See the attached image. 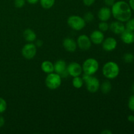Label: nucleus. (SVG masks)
Segmentation results:
<instances>
[{
	"label": "nucleus",
	"instance_id": "f257e3e1",
	"mask_svg": "<svg viewBox=\"0 0 134 134\" xmlns=\"http://www.w3.org/2000/svg\"><path fill=\"white\" fill-rule=\"evenodd\" d=\"M111 7V14L116 20L126 22L132 18V10L126 1H115Z\"/></svg>",
	"mask_w": 134,
	"mask_h": 134
},
{
	"label": "nucleus",
	"instance_id": "f03ea898",
	"mask_svg": "<svg viewBox=\"0 0 134 134\" xmlns=\"http://www.w3.org/2000/svg\"><path fill=\"white\" fill-rule=\"evenodd\" d=\"M120 68L116 62L110 61L105 63L102 68L103 76L108 79H114L119 76Z\"/></svg>",
	"mask_w": 134,
	"mask_h": 134
},
{
	"label": "nucleus",
	"instance_id": "7ed1b4c3",
	"mask_svg": "<svg viewBox=\"0 0 134 134\" xmlns=\"http://www.w3.org/2000/svg\"><path fill=\"white\" fill-rule=\"evenodd\" d=\"M82 79L86 85V89L90 93H96L100 87L99 81L95 77L92 75L84 74L82 76Z\"/></svg>",
	"mask_w": 134,
	"mask_h": 134
},
{
	"label": "nucleus",
	"instance_id": "20e7f679",
	"mask_svg": "<svg viewBox=\"0 0 134 134\" xmlns=\"http://www.w3.org/2000/svg\"><path fill=\"white\" fill-rule=\"evenodd\" d=\"M82 68L85 74L93 75L98 71L99 69V63L96 59L90 58L86 59L84 62Z\"/></svg>",
	"mask_w": 134,
	"mask_h": 134
},
{
	"label": "nucleus",
	"instance_id": "39448f33",
	"mask_svg": "<svg viewBox=\"0 0 134 134\" xmlns=\"http://www.w3.org/2000/svg\"><path fill=\"white\" fill-rule=\"evenodd\" d=\"M46 86L51 90L58 88L62 84V78L58 73H51L48 74L45 79Z\"/></svg>",
	"mask_w": 134,
	"mask_h": 134
},
{
	"label": "nucleus",
	"instance_id": "423d86ee",
	"mask_svg": "<svg viewBox=\"0 0 134 134\" xmlns=\"http://www.w3.org/2000/svg\"><path fill=\"white\" fill-rule=\"evenodd\" d=\"M68 24L69 27L76 31H81L86 26V22L80 16L72 15L68 18Z\"/></svg>",
	"mask_w": 134,
	"mask_h": 134
},
{
	"label": "nucleus",
	"instance_id": "0eeeda50",
	"mask_svg": "<svg viewBox=\"0 0 134 134\" xmlns=\"http://www.w3.org/2000/svg\"><path fill=\"white\" fill-rule=\"evenodd\" d=\"M37 53V47L32 43H28L25 44L22 49V54L24 58L30 60L34 58Z\"/></svg>",
	"mask_w": 134,
	"mask_h": 134
},
{
	"label": "nucleus",
	"instance_id": "6e6552de",
	"mask_svg": "<svg viewBox=\"0 0 134 134\" xmlns=\"http://www.w3.org/2000/svg\"><path fill=\"white\" fill-rule=\"evenodd\" d=\"M55 73H58L61 77V78H66L69 75L68 69H67V64L64 60H59L54 64Z\"/></svg>",
	"mask_w": 134,
	"mask_h": 134
},
{
	"label": "nucleus",
	"instance_id": "1a4fd4ad",
	"mask_svg": "<svg viewBox=\"0 0 134 134\" xmlns=\"http://www.w3.org/2000/svg\"><path fill=\"white\" fill-rule=\"evenodd\" d=\"M77 46L82 51H88L90 48L92 46V41L90 37L86 35H81L77 39Z\"/></svg>",
	"mask_w": 134,
	"mask_h": 134
},
{
	"label": "nucleus",
	"instance_id": "9d476101",
	"mask_svg": "<svg viewBox=\"0 0 134 134\" xmlns=\"http://www.w3.org/2000/svg\"><path fill=\"white\" fill-rule=\"evenodd\" d=\"M67 69H68L69 75L73 77L80 76L82 74V66L77 62L70 63L67 66Z\"/></svg>",
	"mask_w": 134,
	"mask_h": 134
},
{
	"label": "nucleus",
	"instance_id": "9b49d317",
	"mask_svg": "<svg viewBox=\"0 0 134 134\" xmlns=\"http://www.w3.org/2000/svg\"><path fill=\"white\" fill-rule=\"evenodd\" d=\"M102 48L106 52L113 51L117 47V41L114 37H107L102 42Z\"/></svg>",
	"mask_w": 134,
	"mask_h": 134
},
{
	"label": "nucleus",
	"instance_id": "f8f14e48",
	"mask_svg": "<svg viewBox=\"0 0 134 134\" xmlns=\"http://www.w3.org/2000/svg\"><path fill=\"white\" fill-rule=\"evenodd\" d=\"M109 28L113 33L116 35H120L126 30L125 25L120 21H115L110 24Z\"/></svg>",
	"mask_w": 134,
	"mask_h": 134
},
{
	"label": "nucleus",
	"instance_id": "ddd939ff",
	"mask_svg": "<svg viewBox=\"0 0 134 134\" xmlns=\"http://www.w3.org/2000/svg\"><path fill=\"white\" fill-rule=\"evenodd\" d=\"M120 38L122 41L127 44H130L134 43V31L126 29L121 34Z\"/></svg>",
	"mask_w": 134,
	"mask_h": 134
},
{
	"label": "nucleus",
	"instance_id": "4468645a",
	"mask_svg": "<svg viewBox=\"0 0 134 134\" xmlns=\"http://www.w3.org/2000/svg\"><path fill=\"white\" fill-rule=\"evenodd\" d=\"M111 14V9L108 7H103L98 11V16L101 21L107 22L110 19Z\"/></svg>",
	"mask_w": 134,
	"mask_h": 134
},
{
	"label": "nucleus",
	"instance_id": "2eb2a0df",
	"mask_svg": "<svg viewBox=\"0 0 134 134\" xmlns=\"http://www.w3.org/2000/svg\"><path fill=\"white\" fill-rule=\"evenodd\" d=\"M63 46L68 52H73L77 49V42L73 39L70 37H67L64 39V41H63Z\"/></svg>",
	"mask_w": 134,
	"mask_h": 134
},
{
	"label": "nucleus",
	"instance_id": "dca6fc26",
	"mask_svg": "<svg viewBox=\"0 0 134 134\" xmlns=\"http://www.w3.org/2000/svg\"><path fill=\"white\" fill-rule=\"evenodd\" d=\"M90 39L94 44H100L104 40V35L100 30H95L91 33Z\"/></svg>",
	"mask_w": 134,
	"mask_h": 134
},
{
	"label": "nucleus",
	"instance_id": "f3484780",
	"mask_svg": "<svg viewBox=\"0 0 134 134\" xmlns=\"http://www.w3.org/2000/svg\"><path fill=\"white\" fill-rule=\"evenodd\" d=\"M24 38L29 43H32L36 40L37 35L35 31L31 29H26L23 32Z\"/></svg>",
	"mask_w": 134,
	"mask_h": 134
},
{
	"label": "nucleus",
	"instance_id": "a211bd4d",
	"mask_svg": "<svg viewBox=\"0 0 134 134\" xmlns=\"http://www.w3.org/2000/svg\"><path fill=\"white\" fill-rule=\"evenodd\" d=\"M41 68L42 71L44 73H47V74L53 73L54 71V64L51 62L48 61V60H46V61L43 62L41 64Z\"/></svg>",
	"mask_w": 134,
	"mask_h": 134
},
{
	"label": "nucleus",
	"instance_id": "6ab92c4d",
	"mask_svg": "<svg viewBox=\"0 0 134 134\" xmlns=\"http://www.w3.org/2000/svg\"><path fill=\"white\" fill-rule=\"evenodd\" d=\"M99 88H100L101 91H102V92L103 94H109L111 92V88H112V85H111V83L109 81H104L101 85Z\"/></svg>",
	"mask_w": 134,
	"mask_h": 134
},
{
	"label": "nucleus",
	"instance_id": "aec40b11",
	"mask_svg": "<svg viewBox=\"0 0 134 134\" xmlns=\"http://www.w3.org/2000/svg\"><path fill=\"white\" fill-rule=\"evenodd\" d=\"M41 5L44 9H49L54 5L56 0H39Z\"/></svg>",
	"mask_w": 134,
	"mask_h": 134
},
{
	"label": "nucleus",
	"instance_id": "412c9836",
	"mask_svg": "<svg viewBox=\"0 0 134 134\" xmlns=\"http://www.w3.org/2000/svg\"><path fill=\"white\" fill-rule=\"evenodd\" d=\"M72 83H73V86H74L75 88L79 89L81 88L82 86V85H83L84 81L83 79H82V78L80 77L79 76H77V77H73Z\"/></svg>",
	"mask_w": 134,
	"mask_h": 134
},
{
	"label": "nucleus",
	"instance_id": "4be33fe9",
	"mask_svg": "<svg viewBox=\"0 0 134 134\" xmlns=\"http://www.w3.org/2000/svg\"><path fill=\"white\" fill-rule=\"evenodd\" d=\"M123 60L124 62L128 63V64L133 62L134 60V55L132 53L124 54L123 56Z\"/></svg>",
	"mask_w": 134,
	"mask_h": 134
},
{
	"label": "nucleus",
	"instance_id": "5701e85b",
	"mask_svg": "<svg viewBox=\"0 0 134 134\" xmlns=\"http://www.w3.org/2000/svg\"><path fill=\"white\" fill-rule=\"evenodd\" d=\"M98 27H99V30H100L102 32H105V31H107V30L109 28V26L108 24L107 23V22H103V21H101L100 23L98 25Z\"/></svg>",
	"mask_w": 134,
	"mask_h": 134
},
{
	"label": "nucleus",
	"instance_id": "b1692460",
	"mask_svg": "<svg viewBox=\"0 0 134 134\" xmlns=\"http://www.w3.org/2000/svg\"><path fill=\"white\" fill-rule=\"evenodd\" d=\"M126 22L125 25L126 29L134 31V18H131L130 19H129Z\"/></svg>",
	"mask_w": 134,
	"mask_h": 134
},
{
	"label": "nucleus",
	"instance_id": "393cba45",
	"mask_svg": "<svg viewBox=\"0 0 134 134\" xmlns=\"http://www.w3.org/2000/svg\"><path fill=\"white\" fill-rule=\"evenodd\" d=\"M7 102L3 98H0V113H3L5 112L7 109Z\"/></svg>",
	"mask_w": 134,
	"mask_h": 134
},
{
	"label": "nucleus",
	"instance_id": "a878e982",
	"mask_svg": "<svg viewBox=\"0 0 134 134\" xmlns=\"http://www.w3.org/2000/svg\"><path fill=\"white\" fill-rule=\"evenodd\" d=\"M83 18L86 22H92V21L94 20V14H93L91 12H87L86 13H85Z\"/></svg>",
	"mask_w": 134,
	"mask_h": 134
},
{
	"label": "nucleus",
	"instance_id": "bb28decb",
	"mask_svg": "<svg viewBox=\"0 0 134 134\" xmlns=\"http://www.w3.org/2000/svg\"><path fill=\"white\" fill-rule=\"evenodd\" d=\"M128 108L130 111H133L134 112V94L131 96L128 99Z\"/></svg>",
	"mask_w": 134,
	"mask_h": 134
},
{
	"label": "nucleus",
	"instance_id": "cd10ccee",
	"mask_svg": "<svg viewBox=\"0 0 134 134\" xmlns=\"http://www.w3.org/2000/svg\"><path fill=\"white\" fill-rule=\"evenodd\" d=\"M26 3V0H14V6L16 8L20 9L22 8L25 5Z\"/></svg>",
	"mask_w": 134,
	"mask_h": 134
},
{
	"label": "nucleus",
	"instance_id": "c85d7f7f",
	"mask_svg": "<svg viewBox=\"0 0 134 134\" xmlns=\"http://www.w3.org/2000/svg\"><path fill=\"white\" fill-rule=\"evenodd\" d=\"M96 0H82L84 5L87 7H90L94 3Z\"/></svg>",
	"mask_w": 134,
	"mask_h": 134
},
{
	"label": "nucleus",
	"instance_id": "c756f323",
	"mask_svg": "<svg viewBox=\"0 0 134 134\" xmlns=\"http://www.w3.org/2000/svg\"><path fill=\"white\" fill-rule=\"evenodd\" d=\"M104 3L107 7H112L115 3V0H104Z\"/></svg>",
	"mask_w": 134,
	"mask_h": 134
},
{
	"label": "nucleus",
	"instance_id": "7c9ffc66",
	"mask_svg": "<svg viewBox=\"0 0 134 134\" xmlns=\"http://www.w3.org/2000/svg\"><path fill=\"white\" fill-rule=\"evenodd\" d=\"M35 46L37 47H42V45L43 44V42L42 41V40H40V39H39V40H37L36 42H35Z\"/></svg>",
	"mask_w": 134,
	"mask_h": 134
},
{
	"label": "nucleus",
	"instance_id": "2f4dec72",
	"mask_svg": "<svg viewBox=\"0 0 134 134\" xmlns=\"http://www.w3.org/2000/svg\"><path fill=\"white\" fill-rule=\"evenodd\" d=\"M5 124V119L2 116H0V128L3 127Z\"/></svg>",
	"mask_w": 134,
	"mask_h": 134
},
{
	"label": "nucleus",
	"instance_id": "473e14b6",
	"mask_svg": "<svg viewBox=\"0 0 134 134\" xmlns=\"http://www.w3.org/2000/svg\"><path fill=\"white\" fill-rule=\"evenodd\" d=\"M26 1L28 3L31 4V5H35V4L37 3L39 0H26Z\"/></svg>",
	"mask_w": 134,
	"mask_h": 134
},
{
	"label": "nucleus",
	"instance_id": "72a5a7b5",
	"mask_svg": "<svg viewBox=\"0 0 134 134\" xmlns=\"http://www.w3.org/2000/svg\"><path fill=\"white\" fill-rule=\"evenodd\" d=\"M129 5L132 10L134 11V0H129Z\"/></svg>",
	"mask_w": 134,
	"mask_h": 134
},
{
	"label": "nucleus",
	"instance_id": "f704fd0d",
	"mask_svg": "<svg viewBox=\"0 0 134 134\" xmlns=\"http://www.w3.org/2000/svg\"><path fill=\"white\" fill-rule=\"evenodd\" d=\"M101 133L102 134H112L113 132H111V131H110L109 130H104L102 131V132H101Z\"/></svg>",
	"mask_w": 134,
	"mask_h": 134
},
{
	"label": "nucleus",
	"instance_id": "c9c22d12",
	"mask_svg": "<svg viewBox=\"0 0 134 134\" xmlns=\"http://www.w3.org/2000/svg\"><path fill=\"white\" fill-rule=\"evenodd\" d=\"M128 121L130 122H133L134 120V115H130L128 116Z\"/></svg>",
	"mask_w": 134,
	"mask_h": 134
},
{
	"label": "nucleus",
	"instance_id": "e433bc0d",
	"mask_svg": "<svg viewBox=\"0 0 134 134\" xmlns=\"http://www.w3.org/2000/svg\"><path fill=\"white\" fill-rule=\"evenodd\" d=\"M132 90L134 92V82L132 84Z\"/></svg>",
	"mask_w": 134,
	"mask_h": 134
},
{
	"label": "nucleus",
	"instance_id": "4c0bfd02",
	"mask_svg": "<svg viewBox=\"0 0 134 134\" xmlns=\"http://www.w3.org/2000/svg\"><path fill=\"white\" fill-rule=\"evenodd\" d=\"M133 123H134V120H133Z\"/></svg>",
	"mask_w": 134,
	"mask_h": 134
}]
</instances>
